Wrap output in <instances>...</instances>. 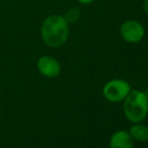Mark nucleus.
I'll list each match as a JSON object with an SVG mask.
<instances>
[{
    "label": "nucleus",
    "instance_id": "obj_2",
    "mask_svg": "<svg viewBox=\"0 0 148 148\" xmlns=\"http://www.w3.org/2000/svg\"><path fill=\"white\" fill-rule=\"evenodd\" d=\"M123 112L130 122H142L148 115V96L140 90H131L123 100Z\"/></svg>",
    "mask_w": 148,
    "mask_h": 148
},
{
    "label": "nucleus",
    "instance_id": "obj_7",
    "mask_svg": "<svg viewBox=\"0 0 148 148\" xmlns=\"http://www.w3.org/2000/svg\"><path fill=\"white\" fill-rule=\"evenodd\" d=\"M128 132L133 140H136L138 142L148 141V127L144 124H141V122L133 123Z\"/></svg>",
    "mask_w": 148,
    "mask_h": 148
},
{
    "label": "nucleus",
    "instance_id": "obj_3",
    "mask_svg": "<svg viewBox=\"0 0 148 148\" xmlns=\"http://www.w3.org/2000/svg\"><path fill=\"white\" fill-rule=\"evenodd\" d=\"M131 91V86L122 79H113L103 87V96L111 103L122 102Z\"/></svg>",
    "mask_w": 148,
    "mask_h": 148
},
{
    "label": "nucleus",
    "instance_id": "obj_6",
    "mask_svg": "<svg viewBox=\"0 0 148 148\" xmlns=\"http://www.w3.org/2000/svg\"><path fill=\"white\" fill-rule=\"evenodd\" d=\"M109 146L110 148H133L134 143L128 131L118 130L112 134Z\"/></svg>",
    "mask_w": 148,
    "mask_h": 148
},
{
    "label": "nucleus",
    "instance_id": "obj_10",
    "mask_svg": "<svg viewBox=\"0 0 148 148\" xmlns=\"http://www.w3.org/2000/svg\"><path fill=\"white\" fill-rule=\"evenodd\" d=\"M80 3H82V4H85V5H87V4H91V3H93L95 0H78Z\"/></svg>",
    "mask_w": 148,
    "mask_h": 148
},
{
    "label": "nucleus",
    "instance_id": "obj_8",
    "mask_svg": "<svg viewBox=\"0 0 148 148\" xmlns=\"http://www.w3.org/2000/svg\"><path fill=\"white\" fill-rule=\"evenodd\" d=\"M81 16V12L79 9H77V8H71V9H69L68 11L66 12V14H64V19L68 21V23L70 22V23H73V22H76L77 20L80 18Z\"/></svg>",
    "mask_w": 148,
    "mask_h": 148
},
{
    "label": "nucleus",
    "instance_id": "obj_4",
    "mask_svg": "<svg viewBox=\"0 0 148 148\" xmlns=\"http://www.w3.org/2000/svg\"><path fill=\"white\" fill-rule=\"evenodd\" d=\"M120 34L129 43H138L145 35V28L137 20H127L120 27Z\"/></svg>",
    "mask_w": 148,
    "mask_h": 148
},
{
    "label": "nucleus",
    "instance_id": "obj_9",
    "mask_svg": "<svg viewBox=\"0 0 148 148\" xmlns=\"http://www.w3.org/2000/svg\"><path fill=\"white\" fill-rule=\"evenodd\" d=\"M142 7H143V10H144L145 13L148 14V0H144V1H143Z\"/></svg>",
    "mask_w": 148,
    "mask_h": 148
},
{
    "label": "nucleus",
    "instance_id": "obj_5",
    "mask_svg": "<svg viewBox=\"0 0 148 148\" xmlns=\"http://www.w3.org/2000/svg\"><path fill=\"white\" fill-rule=\"evenodd\" d=\"M37 69H38V72L47 78H56L60 74V71H62L60 62L55 58L49 57V56L41 57L38 60Z\"/></svg>",
    "mask_w": 148,
    "mask_h": 148
},
{
    "label": "nucleus",
    "instance_id": "obj_1",
    "mask_svg": "<svg viewBox=\"0 0 148 148\" xmlns=\"http://www.w3.org/2000/svg\"><path fill=\"white\" fill-rule=\"evenodd\" d=\"M69 23L64 16L51 15L45 20L41 26V36L51 47H60L69 37Z\"/></svg>",
    "mask_w": 148,
    "mask_h": 148
}]
</instances>
